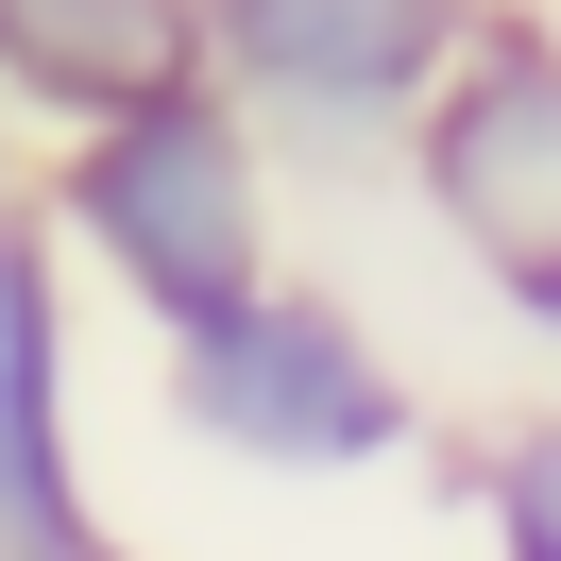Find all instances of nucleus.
<instances>
[{
  "label": "nucleus",
  "mask_w": 561,
  "mask_h": 561,
  "mask_svg": "<svg viewBox=\"0 0 561 561\" xmlns=\"http://www.w3.org/2000/svg\"><path fill=\"white\" fill-rule=\"evenodd\" d=\"M35 187V119H18V85H0V205Z\"/></svg>",
  "instance_id": "nucleus-8"
},
{
  "label": "nucleus",
  "mask_w": 561,
  "mask_h": 561,
  "mask_svg": "<svg viewBox=\"0 0 561 561\" xmlns=\"http://www.w3.org/2000/svg\"><path fill=\"white\" fill-rule=\"evenodd\" d=\"M425 239L511 307L527 273H561V0H477V35L443 51V85L391 137Z\"/></svg>",
  "instance_id": "nucleus-3"
},
{
  "label": "nucleus",
  "mask_w": 561,
  "mask_h": 561,
  "mask_svg": "<svg viewBox=\"0 0 561 561\" xmlns=\"http://www.w3.org/2000/svg\"><path fill=\"white\" fill-rule=\"evenodd\" d=\"M153 391H171L187 459L273 477V493H357V477H409L425 459V375L323 273H255L221 323H171L153 341Z\"/></svg>",
  "instance_id": "nucleus-2"
},
{
  "label": "nucleus",
  "mask_w": 561,
  "mask_h": 561,
  "mask_svg": "<svg viewBox=\"0 0 561 561\" xmlns=\"http://www.w3.org/2000/svg\"><path fill=\"white\" fill-rule=\"evenodd\" d=\"M289 153L255 137L239 103H221L205 69L187 85H153V103H119V119H69V137H35V239L69 255L85 289H103L119 323H221L255 273H289Z\"/></svg>",
  "instance_id": "nucleus-1"
},
{
  "label": "nucleus",
  "mask_w": 561,
  "mask_h": 561,
  "mask_svg": "<svg viewBox=\"0 0 561 561\" xmlns=\"http://www.w3.org/2000/svg\"><path fill=\"white\" fill-rule=\"evenodd\" d=\"M443 477H459L477 561H561V409H493Z\"/></svg>",
  "instance_id": "nucleus-7"
},
{
  "label": "nucleus",
  "mask_w": 561,
  "mask_h": 561,
  "mask_svg": "<svg viewBox=\"0 0 561 561\" xmlns=\"http://www.w3.org/2000/svg\"><path fill=\"white\" fill-rule=\"evenodd\" d=\"M85 561H137V545H119V527H103V545H85Z\"/></svg>",
  "instance_id": "nucleus-10"
},
{
  "label": "nucleus",
  "mask_w": 561,
  "mask_h": 561,
  "mask_svg": "<svg viewBox=\"0 0 561 561\" xmlns=\"http://www.w3.org/2000/svg\"><path fill=\"white\" fill-rule=\"evenodd\" d=\"M69 255L35 205H0V561H85L103 493H85V341H69Z\"/></svg>",
  "instance_id": "nucleus-5"
},
{
  "label": "nucleus",
  "mask_w": 561,
  "mask_h": 561,
  "mask_svg": "<svg viewBox=\"0 0 561 561\" xmlns=\"http://www.w3.org/2000/svg\"><path fill=\"white\" fill-rule=\"evenodd\" d=\"M187 69H205V18L187 0H0V85H18L35 137L119 119V103H153Z\"/></svg>",
  "instance_id": "nucleus-6"
},
{
  "label": "nucleus",
  "mask_w": 561,
  "mask_h": 561,
  "mask_svg": "<svg viewBox=\"0 0 561 561\" xmlns=\"http://www.w3.org/2000/svg\"><path fill=\"white\" fill-rule=\"evenodd\" d=\"M511 323H527V341L561 357V273H527V289H511Z\"/></svg>",
  "instance_id": "nucleus-9"
},
{
  "label": "nucleus",
  "mask_w": 561,
  "mask_h": 561,
  "mask_svg": "<svg viewBox=\"0 0 561 561\" xmlns=\"http://www.w3.org/2000/svg\"><path fill=\"white\" fill-rule=\"evenodd\" d=\"M205 18V85L255 119L273 153H357L409 137V103L443 85V51L477 35V0H187Z\"/></svg>",
  "instance_id": "nucleus-4"
}]
</instances>
